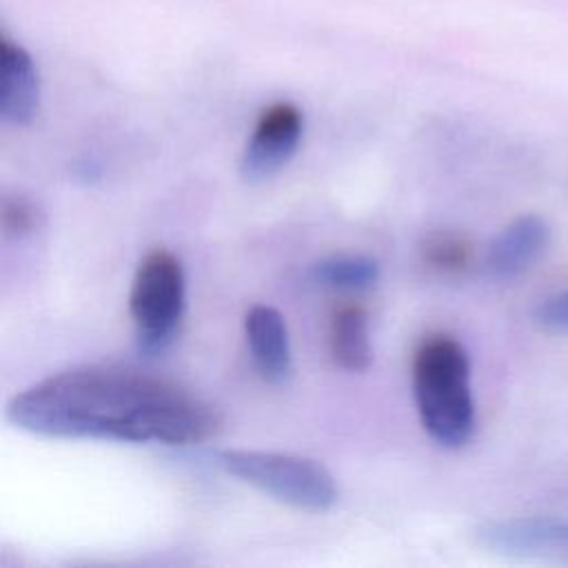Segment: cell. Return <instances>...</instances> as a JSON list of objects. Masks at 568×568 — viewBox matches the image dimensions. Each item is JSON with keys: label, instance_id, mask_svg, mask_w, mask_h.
Instances as JSON below:
<instances>
[{"label": "cell", "instance_id": "7a4b0ae2", "mask_svg": "<svg viewBox=\"0 0 568 568\" xmlns=\"http://www.w3.org/2000/svg\"><path fill=\"white\" fill-rule=\"evenodd\" d=\"M413 397L428 437L444 448H462L475 433L470 357L459 339L428 335L413 355Z\"/></svg>", "mask_w": 568, "mask_h": 568}, {"label": "cell", "instance_id": "9c48e42d", "mask_svg": "<svg viewBox=\"0 0 568 568\" xmlns=\"http://www.w3.org/2000/svg\"><path fill=\"white\" fill-rule=\"evenodd\" d=\"M40 106V78L31 55L9 38L0 40V115L24 126Z\"/></svg>", "mask_w": 568, "mask_h": 568}, {"label": "cell", "instance_id": "3957f363", "mask_svg": "<svg viewBox=\"0 0 568 568\" xmlns=\"http://www.w3.org/2000/svg\"><path fill=\"white\" fill-rule=\"evenodd\" d=\"M217 464L235 479L300 510L320 513L337 501L333 473L322 462L304 455L226 448L217 453Z\"/></svg>", "mask_w": 568, "mask_h": 568}, {"label": "cell", "instance_id": "277c9868", "mask_svg": "<svg viewBox=\"0 0 568 568\" xmlns=\"http://www.w3.org/2000/svg\"><path fill=\"white\" fill-rule=\"evenodd\" d=\"M186 308V277L180 257L166 248L149 251L133 275L129 313L140 353L155 355L175 339Z\"/></svg>", "mask_w": 568, "mask_h": 568}, {"label": "cell", "instance_id": "52a82bcc", "mask_svg": "<svg viewBox=\"0 0 568 568\" xmlns=\"http://www.w3.org/2000/svg\"><path fill=\"white\" fill-rule=\"evenodd\" d=\"M550 226L541 215L526 213L510 220L486 248V268L495 280L521 275L546 251Z\"/></svg>", "mask_w": 568, "mask_h": 568}, {"label": "cell", "instance_id": "6da1fadb", "mask_svg": "<svg viewBox=\"0 0 568 568\" xmlns=\"http://www.w3.org/2000/svg\"><path fill=\"white\" fill-rule=\"evenodd\" d=\"M4 417L40 437L173 446L206 442L222 424L217 408L182 384L111 364L49 375L18 393Z\"/></svg>", "mask_w": 568, "mask_h": 568}, {"label": "cell", "instance_id": "30bf717a", "mask_svg": "<svg viewBox=\"0 0 568 568\" xmlns=\"http://www.w3.org/2000/svg\"><path fill=\"white\" fill-rule=\"evenodd\" d=\"M328 344L335 364L353 373L366 371L373 362L366 311L357 304L339 306L331 317Z\"/></svg>", "mask_w": 568, "mask_h": 568}, {"label": "cell", "instance_id": "7c38bea8", "mask_svg": "<svg viewBox=\"0 0 568 568\" xmlns=\"http://www.w3.org/2000/svg\"><path fill=\"white\" fill-rule=\"evenodd\" d=\"M422 262L442 275L464 273L475 257L473 242L457 231H433L419 246Z\"/></svg>", "mask_w": 568, "mask_h": 568}, {"label": "cell", "instance_id": "4fadbf2b", "mask_svg": "<svg viewBox=\"0 0 568 568\" xmlns=\"http://www.w3.org/2000/svg\"><path fill=\"white\" fill-rule=\"evenodd\" d=\"M0 226L7 237H29L44 226V211L27 195H4L0 206Z\"/></svg>", "mask_w": 568, "mask_h": 568}, {"label": "cell", "instance_id": "8992f818", "mask_svg": "<svg viewBox=\"0 0 568 568\" xmlns=\"http://www.w3.org/2000/svg\"><path fill=\"white\" fill-rule=\"evenodd\" d=\"M304 133V113L293 102L266 106L240 158V173L246 182H264L280 173L295 155Z\"/></svg>", "mask_w": 568, "mask_h": 568}, {"label": "cell", "instance_id": "8fae6325", "mask_svg": "<svg viewBox=\"0 0 568 568\" xmlns=\"http://www.w3.org/2000/svg\"><path fill=\"white\" fill-rule=\"evenodd\" d=\"M313 282L339 288V291H362L371 288L379 280V264L371 255L359 253H337L326 255L308 266Z\"/></svg>", "mask_w": 568, "mask_h": 568}, {"label": "cell", "instance_id": "ba28073f", "mask_svg": "<svg viewBox=\"0 0 568 568\" xmlns=\"http://www.w3.org/2000/svg\"><path fill=\"white\" fill-rule=\"evenodd\" d=\"M244 335L257 373L271 384L286 382L293 357L282 313L268 304L251 306L244 315Z\"/></svg>", "mask_w": 568, "mask_h": 568}, {"label": "cell", "instance_id": "5b68a950", "mask_svg": "<svg viewBox=\"0 0 568 568\" xmlns=\"http://www.w3.org/2000/svg\"><path fill=\"white\" fill-rule=\"evenodd\" d=\"M475 541L497 557L568 566V519H490L475 528Z\"/></svg>", "mask_w": 568, "mask_h": 568}, {"label": "cell", "instance_id": "5bb4252c", "mask_svg": "<svg viewBox=\"0 0 568 568\" xmlns=\"http://www.w3.org/2000/svg\"><path fill=\"white\" fill-rule=\"evenodd\" d=\"M535 320L548 331H568V291L546 297L537 306Z\"/></svg>", "mask_w": 568, "mask_h": 568}]
</instances>
